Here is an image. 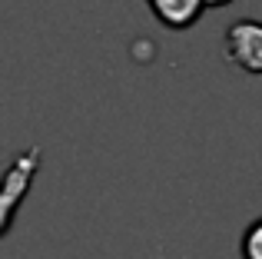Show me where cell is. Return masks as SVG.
<instances>
[{"instance_id": "obj_4", "label": "cell", "mask_w": 262, "mask_h": 259, "mask_svg": "<svg viewBox=\"0 0 262 259\" xmlns=\"http://www.w3.org/2000/svg\"><path fill=\"white\" fill-rule=\"evenodd\" d=\"M239 253H243V259H262V216L246 226L243 243H239Z\"/></svg>"}, {"instance_id": "obj_2", "label": "cell", "mask_w": 262, "mask_h": 259, "mask_svg": "<svg viewBox=\"0 0 262 259\" xmlns=\"http://www.w3.org/2000/svg\"><path fill=\"white\" fill-rule=\"evenodd\" d=\"M37 166H40V146H30V149H24V153L13 156L10 169H7L4 189H0V216H4L0 229H4V236L10 233V226H13V216H17L20 200L30 193V183H33V176H37Z\"/></svg>"}, {"instance_id": "obj_5", "label": "cell", "mask_w": 262, "mask_h": 259, "mask_svg": "<svg viewBox=\"0 0 262 259\" xmlns=\"http://www.w3.org/2000/svg\"><path fill=\"white\" fill-rule=\"evenodd\" d=\"M226 4H232V0H206V7H226Z\"/></svg>"}, {"instance_id": "obj_3", "label": "cell", "mask_w": 262, "mask_h": 259, "mask_svg": "<svg viewBox=\"0 0 262 259\" xmlns=\"http://www.w3.org/2000/svg\"><path fill=\"white\" fill-rule=\"evenodd\" d=\"M146 4L166 30H189L206 10V0H146Z\"/></svg>"}, {"instance_id": "obj_1", "label": "cell", "mask_w": 262, "mask_h": 259, "mask_svg": "<svg viewBox=\"0 0 262 259\" xmlns=\"http://www.w3.org/2000/svg\"><path fill=\"white\" fill-rule=\"evenodd\" d=\"M223 53L232 67L262 77V20L256 17L232 20L223 37Z\"/></svg>"}]
</instances>
